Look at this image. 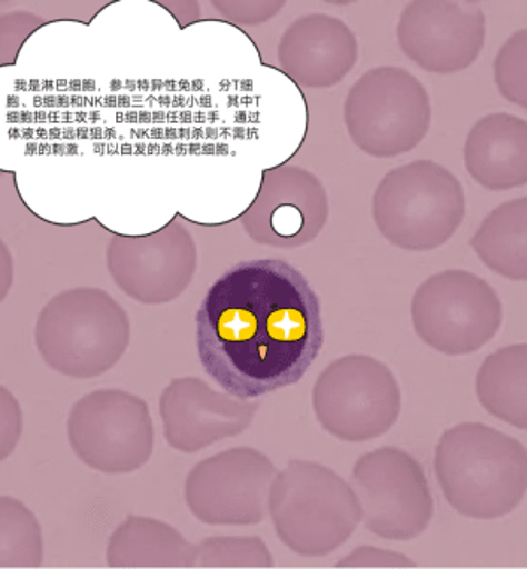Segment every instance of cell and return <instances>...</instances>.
<instances>
[{
	"label": "cell",
	"mask_w": 527,
	"mask_h": 569,
	"mask_svg": "<svg viewBox=\"0 0 527 569\" xmlns=\"http://www.w3.org/2000/svg\"><path fill=\"white\" fill-rule=\"evenodd\" d=\"M362 522L384 540L419 538L435 516L426 473L414 456L394 447L365 453L354 466Z\"/></svg>",
	"instance_id": "30bf717a"
},
{
	"label": "cell",
	"mask_w": 527,
	"mask_h": 569,
	"mask_svg": "<svg viewBox=\"0 0 527 569\" xmlns=\"http://www.w3.org/2000/svg\"><path fill=\"white\" fill-rule=\"evenodd\" d=\"M163 436L175 450L196 453L247 431L259 402L241 401L211 389L197 377L175 378L160 393Z\"/></svg>",
	"instance_id": "9a60e30c"
},
{
	"label": "cell",
	"mask_w": 527,
	"mask_h": 569,
	"mask_svg": "<svg viewBox=\"0 0 527 569\" xmlns=\"http://www.w3.org/2000/svg\"><path fill=\"white\" fill-rule=\"evenodd\" d=\"M351 142L375 159L415 150L431 129V97L417 76L381 66L360 76L344 104Z\"/></svg>",
	"instance_id": "8992f818"
},
{
	"label": "cell",
	"mask_w": 527,
	"mask_h": 569,
	"mask_svg": "<svg viewBox=\"0 0 527 569\" xmlns=\"http://www.w3.org/2000/svg\"><path fill=\"white\" fill-rule=\"evenodd\" d=\"M199 568H271L268 545L257 536H215L197 545Z\"/></svg>",
	"instance_id": "44dd1931"
},
{
	"label": "cell",
	"mask_w": 527,
	"mask_h": 569,
	"mask_svg": "<svg viewBox=\"0 0 527 569\" xmlns=\"http://www.w3.org/2000/svg\"><path fill=\"white\" fill-rule=\"evenodd\" d=\"M475 390L493 417L526 431L527 345H510L490 353L478 369Z\"/></svg>",
	"instance_id": "d6986e66"
},
{
	"label": "cell",
	"mask_w": 527,
	"mask_h": 569,
	"mask_svg": "<svg viewBox=\"0 0 527 569\" xmlns=\"http://www.w3.org/2000/svg\"><path fill=\"white\" fill-rule=\"evenodd\" d=\"M68 436L78 459L109 475L138 471L156 443L147 401L120 389L96 390L76 402Z\"/></svg>",
	"instance_id": "9c48e42d"
},
{
	"label": "cell",
	"mask_w": 527,
	"mask_h": 569,
	"mask_svg": "<svg viewBox=\"0 0 527 569\" xmlns=\"http://www.w3.org/2000/svg\"><path fill=\"white\" fill-rule=\"evenodd\" d=\"M329 218L322 181L299 166L264 171L256 199L239 217L245 232L264 247H305L318 238Z\"/></svg>",
	"instance_id": "4fadbf2b"
},
{
	"label": "cell",
	"mask_w": 527,
	"mask_h": 569,
	"mask_svg": "<svg viewBox=\"0 0 527 569\" xmlns=\"http://www.w3.org/2000/svg\"><path fill=\"white\" fill-rule=\"evenodd\" d=\"M486 38L484 11L459 2H411L398 23L402 53L431 74H456L471 68Z\"/></svg>",
	"instance_id": "5bb4252c"
},
{
	"label": "cell",
	"mask_w": 527,
	"mask_h": 569,
	"mask_svg": "<svg viewBox=\"0 0 527 569\" xmlns=\"http://www.w3.org/2000/svg\"><path fill=\"white\" fill-rule=\"evenodd\" d=\"M435 473L459 516L501 519L526 498V447L486 423H457L436 445Z\"/></svg>",
	"instance_id": "7a4b0ae2"
},
{
	"label": "cell",
	"mask_w": 527,
	"mask_h": 569,
	"mask_svg": "<svg viewBox=\"0 0 527 569\" xmlns=\"http://www.w3.org/2000/svg\"><path fill=\"white\" fill-rule=\"evenodd\" d=\"M469 177L493 192L520 189L527 181V122L510 113L480 118L465 142Z\"/></svg>",
	"instance_id": "e0dca14e"
},
{
	"label": "cell",
	"mask_w": 527,
	"mask_h": 569,
	"mask_svg": "<svg viewBox=\"0 0 527 569\" xmlns=\"http://www.w3.org/2000/svg\"><path fill=\"white\" fill-rule=\"evenodd\" d=\"M277 473L256 448H229L190 471L185 499L190 513L208 526H257L266 517Z\"/></svg>",
	"instance_id": "8fae6325"
},
{
	"label": "cell",
	"mask_w": 527,
	"mask_h": 569,
	"mask_svg": "<svg viewBox=\"0 0 527 569\" xmlns=\"http://www.w3.org/2000/svg\"><path fill=\"white\" fill-rule=\"evenodd\" d=\"M215 8L239 26H257L271 20L284 8V2H213Z\"/></svg>",
	"instance_id": "cb8c5ba5"
},
{
	"label": "cell",
	"mask_w": 527,
	"mask_h": 569,
	"mask_svg": "<svg viewBox=\"0 0 527 569\" xmlns=\"http://www.w3.org/2000/svg\"><path fill=\"white\" fill-rule=\"evenodd\" d=\"M465 189L450 169L415 160L387 172L372 196V220L394 247L429 251L450 241L465 220Z\"/></svg>",
	"instance_id": "5b68a950"
},
{
	"label": "cell",
	"mask_w": 527,
	"mask_h": 569,
	"mask_svg": "<svg viewBox=\"0 0 527 569\" xmlns=\"http://www.w3.org/2000/svg\"><path fill=\"white\" fill-rule=\"evenodd\" d=\"M402 393L389 366L375 357H339L318 375L314 410L324 431L360 443L386 435L398 422Z\"/></svg>",
	"instance_id": "ba28073f"
},
{
	"label": "cell",
	"mask_w": 527,
	"mask_h": 569,
	"mask_svg": "<svg viewBox=\"0 0 527 569\" xmlns=\"http://www.w3.org/2000/svg\"><path fill=\"white\" fill-rule=\"evenodd\" d=\"M126 310L92 287L54 296L36 323V347L54 371L72 378L106 373L129 347Z\"/></svg>",
	"instance_id": "277c9868"
},
{
	"label": "cell",
	"mask_w": 527,
	"mask_h": 569,
	"mask_svg": "<svg viewBox=\"0 0 527 569\" xmlns=\"http://www.w3.org/2000/svg\"><path fill=\"white\" fill-rule=\"evenodd\" d=\"M359 59L350 27L331 14L311 13L292 21L278 44V66L302 89H331Z\"/></svg>",
	"instance_id": "2e32d148"
},
{
	"label": "cell",
	"mask_w": 527,
	"mask_h": 569,
	"mask_svg": "<svg viewBox=\"0 0 527 569\" xmlns=\"http://www.w3.org/2000/svg\"><path fill=\"white\" fill-rule=\"evenodd\" d=\"M527 30L515 32L494 60V81L511 104L527 106Z\"/></svg>",
	"instance_id": "7402d4cb"
},
{
	"label": "cell",
	"mask_w": 527,
	"mask_h": 569,
	"mask_svg": "<svg viewBox=\"0 0 527 569\" xmlns=\"http://www.w3.org/2000/svg\"><path fill=\"white\" fill-rule=\"evenodd\" d=\"M338 568H415V562L402 553L377 547H357L338 562Z\"/></svg>",
	"instance_id": "603a6c76"
},
{
	"label": "cell",
	"mask_w": 527,
	"mask_h": 569,
	"mask_svg": "<svg viewBox=\"0 0 527 569\" xmlns=\"http://www.w3.org/2000/svg\"><path fill=\"white\" fill-rule=\"evenodd\" d=\"M272 528L292 552L324 557L347 543L360 520L356 490L327 466L290 461L269 487Z\"/></svg>",
	"instance_id": "3957f363"
},
{
	"label": "cell",
	"mask_w": 527,
	"mask_h": 569,
	"mask_svg": "<svg viewBox=\"0 0 527 569\" xmlns=\"http://www.w3.org/2000/svg\"><path fill=\"white\" fill-rule=\"evenodd\" d=\"M202 369L253 401L308 373L324 347L322 302L296 266L243 260L223 271L193 315Z\"/></svg>",
	"instance_id": "6da1fadb"
},
{
	"label": "cell",
	"mask_w": 527,
	"mask_h": 569,
	"mask_svg": "<svg viewBox=\"0 0 527 569\" xmlns=\"http://www.w3.org/2000/svg\"><path fill=\"white\" fill-rule=\"evenodd\" d=\"M106 561L111 568H192L197 547L162 520L130 516L111 536Z\"/></svg>",
	"instance_id": "ac0fdd59"
},
{
	"label": "cell",
	"mask_w": 527,
	"mask_h": 569,
	"mask_svg": "<svg viewBox=\"0 0 527 569\" xmlns=\"http://www.w3.org/2000/svg\"><path fill=\"white\" fill-rule=\"evenodd\" d=\"M106 256L118 289L142 305L176 301L196 277V239L178 218L151 234L115 236Z\"/></svg>",
	"instance_id": "7c38bea8"
},
{
	"label": "cell",
	"mask_w": 527,
	"mask_h": 569,
	"mask_svg": "<svg viewBox=\"0 0 527 569\" xmlns=\"http://www.w3.org/2000/svg\"><path fill=\"white\" fill-rule=\"evenodd\" d=\"M478 259L499 277H527V199H511L490 211L469 241Z\"/></svg>",
	"instance_id": "ffe728a7"
},
{
	"label": "cell",
	"mask_w": 527,
	"mask_h": 569,
	"mask_svg": "<svg viewBox=\"0 0 527 569\" xmlns=\"http://www.w3.org/2000/svg\"><path fill=\"white\" fill-rule=\"evenodd\" d=\"M415 335L448 357L486 347L503 323V302L484 278L448 269L427 278L411 299Z\"/></svg>",
	"instance_id": "52a82bcc"
}]
</instances>
